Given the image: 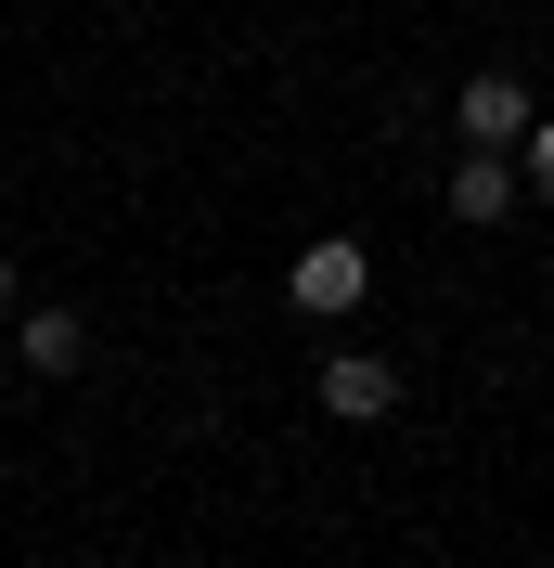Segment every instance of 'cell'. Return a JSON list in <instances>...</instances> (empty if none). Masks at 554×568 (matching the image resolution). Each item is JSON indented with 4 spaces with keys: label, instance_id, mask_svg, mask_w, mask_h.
<instances>
[{
    "label": "cell",
    "instance_id": "1",
    "mask_svg": "<svg viewBox=\"0 0 554 568\" xmlns=\"http://www.w3.org/2000/svg\"><path fill=\"white\" fill-rule=\"evenodd\" d=\"M284 297H297L310 323H348L361 297H375V258L348 246V233H310V246H297V272H284Z\"/></svg>",
    "mask_w": 554,
    "mask_h": 568
},
{
    "label": "cell",
    "instance_id": "2",
    "mask_svg": "<svg viewBox=\"0 0 554 568\" xmlns=\"http://www.w3.org/2000/svg\"><path fill=\"white\" fill-rule=\"evenodd\" d=\"M451 130H464V155H529V130H542V104H529L516 78L490 65V78H464V91H451Z\"/></svg>",
    "mask_w": 554,
    "mask_h": 568
},
{
    "label": "cell",
    "instance_id": "3",
    "mask_svg": "<svg viewBox=\"0 0 554 568\" xmlns=\"http://www.w3.org/2000/svg\"><path fill=\"white\" fill-rule=\"evenodd\" d=\"M322 414H336V426H387V414H400V362L336 349V362H322Z\"/></svg>",
    "mask_w": 554,
    "mask_h": 568
},
{
    "label": "cell",
    "instance_id": "4",
    "mask_svg": "<svg viewBox=\"0 0 554 568\" xmlns=\"http://www.w3.org/2000/svg\"><path fill=\"white\" fill-rule=\"evenodd\" d=\"M503 207H516V155H464V169H451V220H478V233H490Z\"/></svg>",
    "mask_w": 554,
    "mask_h": 568
},
{
    "label": "cell",
    "instance_id": "5",
    "mask_svg": "<svg viewBox=\"0 0 554 568\" xmlns=\"http://www.w3.org/2000/svg\"><path fill=\"white\" fill-rule=\"evenodd\" d=\"M13 349H27L39 375H78V362H91V323H78V311H27V323H13Z\"/></svg>",
    "mask_w": 554,
    "mask_h": 568
},
{
    "label": "cell",
    "instance_id": "6",
    "mask_svg": "<svg viewBox=\"0 0 554 568\" xmlns=\"http://www.w3.org/2000/svg\"><path fill=\"white\" fill-rule=\"evenodd\" d=\"M529 194H554V116L529 130Z\"/></svg>",
    "mask_w": 554,
    "mask_h": 568
},
{
    "label": "cell",
    "instance_id": "7",
    "mask_svg": "<svg viewBox=\"0 0 554 568\" xmlns=\"http://www.w3.org/2000/svg\"><path fill=\"white\" fill-rule=\"evenodd\" d=\"M0 311H13V246H0Z\"/></svg>",
    "mask_w": 554,
    "mask_h": 568
}]
</instances>
